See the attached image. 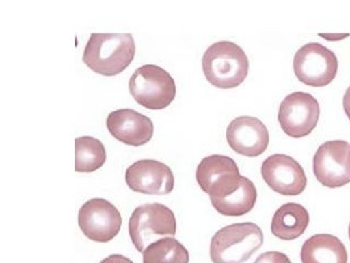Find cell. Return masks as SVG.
<instances>
[{"label":"cell","mask_w":350,"mask_h":263,"mask_svg":"<svg viewBox=\"0 0 350 263\" xmlns=\"http://www.w3.org/2000/svg\"><path fill=\"white\" fill-rule=\"evenodd\" d=\"M342 105H344L345 113L347 114L348 119L350 120V87L345 92Z\"/></svg>","instance_id":"obj_22"},{"label":"cell","mask_w":350,"mask_h":263,"mask_svg":"<svg viewBox=\"0 0 350 263\" xmlns=\"http://www.w3.org/2000/svg\"><path fill=\"white\" fill-rule=\"evenodd\" d=\"M254 263H292L289 257L282 252L269 251L261 253Z\"/></svg>","instance_id":"obj_20"},{"label":"cell","mask_w":350,"mask_h":263,"mask_svg":"<svg viewBox=\"0 0 350 263\" xmlns=\"http://www.w3.org/2000/svg\"><path fill=\"white\" fill-rule=\"evenodd\" d=\"M320 119V105L312 94L297 92L284 98L278 121L286 135L301 139L311 134Z\"/></svg>","instance_id":"obj_7"},{"label":"cell","mask_w":350,"mask_h":263,"mask_svg":"<svg viewBox=\"0 0 350 263\" xmlns=\"http://www.w3.org/2000/svg\"><path fill=\"white\" fill-rule=\"evenodd\" d=\"M125 182L132 191L150 195L172 193L175 178L172 169L164 163L143 159L131 165L125 172Z\"/></svg>","instance_id":"obj_12"},{"label":"cell","mask_w":350,"mask_h":263,"mask_svg":"<svg viewBox=\"0 0 350 263\" xmlns=\"http://www.w3.org/2000/svg\"><path fill=\"white\" fill-rule=\"evenodd\" d=\"M143 263H189V252L177 239H159L144 250Z\"/></svg>","instance_id":"obj_19"},{"label":"cell","mask_w":350,"mask_h":263,"mask_svg":"<svg viewBox=\"0 0 350 263\" xmlns=\"http://www.w3.org/2000/svg\"><path fill=\"white\" fill-rule=\"evenodd\" d=\"M78 225L87 238L108 243L119 234L122 217L112 203L105 199H92L81 206Z\"/></svg>","instance_id":"obj_10"},{"label":"cell","mask_w":350,"mask_h":263,"mask_svg":"<svg viewBox=\"0 0 350 263\" xmlns=\"http://www.w3.org/2000/svg\"><path fill=\"white\" fill-rule=\"evenodd\" d=\"M293 70L301 83L325 87L335 79L338 61L333 51L320 43H308L295 53Z\"/></svg>","instance_id":"obj_6"},{"label":"cell","mask_w":350,"mask_h":263,"mask_svg":"<svg viewBox=\"0 0 350 263\" xmlns=\"http://www.w3.org/2000/svg\"><path fill=\"white\" fill-rule=\"evenodd\" d=\"M175 214L161 203H146L133 210L129 221V234L135 249L144 250L163 237L176 235Z\"/></svg>","instance_id":"obj_4"},{"label":"cell","mask_w":350,"mask_h":263,"mask_svg":"<svg viewBox=\"0 0 350 263\" xmlns=\"http://www.w3.org/2000/svg\"><path fill=\"white\" fill-rule=\"evenodd\" d=\"M106 148L99 139L92 136H81L75 139V171L94 172L105 165Z\"/></svg>","instance_id":"obj_18"},{"label":"cell","mask_w":350,"mask_h":263,"mask_svg":"<svg viewBox=\"0 0 350 263\" xmlns=\"http://www.w3.org/2000/svg\"><path fill=\"white\" fill-rule=\"evenodd\" d=\"M100 263H134L133 261L122 255H111L105 258Z\"/></svg>","instance_id":"obj_21"},{"label":"cell","mask_w":350,"mask_h":263,"mask_svg":"<svg viewBox=\"0 0 350 263\" xmlns=\"http://www.w3.org/2000/svg\"><path fill=\"white\" fill-rule=\"evenodd\" d=\"M257 201L255 184L243 177L237 189L221 199H211L213 208L224 217H243L250 213Z\"/></svg>","instance_id":"obj_17"},{"label":"cell","mask_w":350,"mask_h":263,"mask_svg":"<svg viewBox=\"0 0 350 263\" xmlns=\"http://www.w3.org/2000/svg\"><path fill=\"white\" fill-rule=\"evenodd\" d=\"M135 42L130 33H92L83 51V61L103 76H116L133 61Z\"/></svg>","instance_id":"obj_1"},{"label":"cell","mask_w":350,"mask_h":263,"mask_svg":"<svg viewBox=\"0 0 350 263\" xmlns=\"http://www.w3.org/2000/svg\"><path fill=\"white\" fill-rule=\"evenodd\" d=\"M301 260L302 263H347V250L335 236L317 234L303 244Z\"/></svg>","instance_id":"obj_15"},{"label":"cell","mask_w":350,"mask_h":263,"mask_svg":"<svg viewBox=\"0 0 350 263\" xmlns=\"http://www.w3.org/2000/svg\"><path fill=\"white\" fill-rule=\"evenodd\" d=\"M226 139L232 150L245 157L262 155L269 145V133L260 120L253 117L234 119L226 128Z\"/></svg>","instance_id":"obj_13"},{"label":"cell","mask_w":350,"mask_h":263,"mask_svg":"<svg viewBox=\"0 0 350 263\" xmlns=\"http://www.w3.org/2000/svg\"><path fill=\"white\" fill-rule=\"evenodd\" d=\"M202 68L206 81L220 89L239 87L246 79L250 61L242 47L233 42L214 43L204 53Z\"/></svg>","instance_id":"obj_2"},{"label":"cell","mask_w":350,"mask_h":263,"mask_svg":"<svg viewBox=\"0 0 350 263\" xmlns=\"http://www.w3.org/2000/svg\"><path fill=\"white\" fill-rule=\"evenodd\" d=\"M129 89L139 105L150 110L167 108L176 97L174 78L157 65L139 67L131 76Z\"/></svg>","instance_id":"obj_5"},{"label":"cell","mask_w":350,"mask_h":263,"mask_svg":"<svg viewBox=\"0 0 350 263\" xmlns=\"http://www.w3.org/2000/svg\"><path fill=\"white\" fill-rule=\"evenodd\" d=\"M348 234H349V239H350V224H349V230H348Z\"/></svg>","instance_id":"obj_23"},{"label":"cell","mask_w":350,"mask_h":263,"mask_svg":"<svg viewBox=\"0 0 350 263\" xmlns=\"http://www.w3.org/2000/svg\"><path fill=\"white\" fill-rule=\"evenodd\" d=\"M107 128L114 139L131 146H142L152 139L154 124L132 109H120L107 117Z\"/></svg>","instance_id":"obj_14"},{"label":"cell","mask_w":350,"mask_h":263,"mask_svg":"<svg viewBox=\"0 0 350 263\" xmlns=\"http://www.w3.org/2000/svg\"><path fill=\"white\" fill-rule=\"evenodd\" d=\"M197 182L210 199H221L233 192L242 181L237 163L228 156L203 158L196 172Z\"/></svg>","instance_id":"obj_8"},{"label":"cell","mask_w":350,"mask_h":263,"mask_svg":"<svg viewBox=\"0 0 350 263\" xmlns=\"http://www.w3.org/2000/svg\"><path fill=\"white\" fill-rule=\"evenodd\" d=\"M310 215L304 206L286 203L277 210L271 222V233L282 240H295L309 226Z\"/></svg>","instance_id":"obj_16"},{"label":"cell","mask_w":350,"mask_h":263,"mask_svg":"<svg viewBox=\"0 0 350 263\" xmlns=\"http://www.w3.org/2000/svg\"><path fill=\"white\" fill-rule=\"evenodd\" d=\"M264 244L258 225L239 223L222 228L212 237L210 257L213 263H244Z\"/></svg>","instance_id":"obj_3"},{"label":"cell","mask_w":350,"mask_h":263,"mask_svg":"<svg viewBox=\"0 0 350 263\" xmlns=\"http://www.w3.org/2000/svg\"><path fill=\"white\" fill-rule=\"evenodd\" d=\"M261 176L268 186L281 195H299L308 184L303 167L295 158L284 154L268 157L261 166Z\"/></svg>","instance_id":"obj_11"},{"label":"cell","mask_w":350,"mask_h":263,"mask_svg":"<svg viewBox=\"0 0 350 263\" xmlns=\"http://www.w3.org/2000/svg\"><path fill=\"white\" fill-rule=\"evenodd\" d=\"M317 181L327 188H340L350 183V144L329 141L319 147L313 158Z\"/></svg>","instance_id":"obj_9"}]
</instances>
